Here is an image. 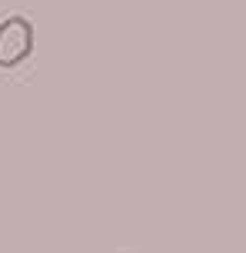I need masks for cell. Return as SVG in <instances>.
Masks as SVG:
<instances>
[{"label": "cell", "mask_w": 246, "mask_h": 253, "mask_svg": "<svg viewBox=\"0 0 246 253\" xmlns=\"http://www.w3.org/2000/svg\"><path fill=\"white\" fill-rule=\"evenodd\" d=\"M30 53H34V24L27 17H20V13L0 20V67L13 70Z\"/></svg>", "instance_id": "cell-1"}]
</instances>
